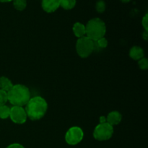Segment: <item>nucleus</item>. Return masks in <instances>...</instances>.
I'll return each mask as SVG.
<instances>
[{
    "instance_id": "obj_1",
    "label": "nucleus",
    "mask_w": 148,
    "mask_h": 148,
    "mask_svg": "<svg viewBox=\"0 0 148 148\" xmlns=\"http://www.w3.org/2000/svg\"><path fill=\"white\" fill-rule=\"evenodd\" d=\"M25 106L27 118L32 121L41 119L46 115L48 109L47 102L41 96H35L30 98Z\"/></svg>"
},
{
    "instance_id": "obj_2",
    "label": "nucleus",
    "mask_w": 148,
    "mask_h": 148,
    "mask_svg": "<svg viewBox=\"0 0 148 148\" xmlns=\"http://www.w3.org/2000/svg\"><path fill=\"white\" fill-rule=\"evenodd\" d=\"M8 101L12 106H25L30 99V92L27 86L16 84L7 92Z\"/></svg>"
},
{
    "instance_id": "obj_3",
    "label": "nucleus",
    "mask_w": 148,
    "mask_h": 148,
    "mask_svg": "<svg viewBox=\"0 0 148 148\" xmlns=\"http://www.w3.org/2000/svg\"><path fill=\"white\" fill-rule=\"evenodd\" d=\"M86 36L93 41L105 37L106 33V26L101 19L95 17L90 20L85 25Z\"/></svg>"
},
{
    "instance_id": "obj_4",
    "label": "nucleus",
    "mask_w": 148,
    "mask_h": 148,
    "mask_svg": "<svg viewBox=\"0 0 148 148\" xmlns=\"http://www.w3.org/2000/svg\"><path fill=\"white\" fill-rule=\"evenodd\" d=\"M95 50L94 41L87 36L78 38L76 43V51L81 58H88Z\"/></svg>"
},
{
    "instance_id": "obj_5",
    "label": "nucleus",
    "mask_w": 148,
    "mask_h": 148,
    "mask_svg": "<svg viewBox=\"0 0 148 148\" xmlns=\"http://www.w3.org/2000/svg\"><path fill=\"white\" fill-rule=\"evenodd\" d=\"M114 134V127L107 122L99 124L94 129L92 135L98 141H106L110 140Z\"/></svg>"
},
{
    "instance_id": "obj_6",
    "label": "nucleus",
    "mask_w": 148,
    "mask_h": 148,
    "mask_svg": "<svg viewBox=\"0 0 148 148\" xmlns=\"http://www.w3.org/2000/svg\"><path fill=\"white\" fill-rule=\"evenodd\" d=\"M84 137V132L80 127H72L65 134V141L69 145H77L80 143Z\"/></svg>"
},
{
    "instance_id": "obj_7",
    "label": "nucleus",
    "mask_w": 148,
    "mask_h": 148,
    "mask_svg": "<svg viewBox=\"0 0 148 148\" xmlns=\"http://www.w3.org/2000/svg\"><path fill=\"white\" fill-rule=\"evenodd\" d=\"M10 118L12 122L17 124H23L27 121V114L22 106H12L10 108Z\"/></svg>"
},
{
    "instance_id": "obj_8",
    "label": "nucleus",
    "mask_w": 148,
    "mask_h": 148,
    "mask_svg": "<svg viewBox=\"0 0 148 148\" xmlns=\"http://www.w3.org/2000/svg\"><path fill=\"white\" fill-rule=\"evenodd\" d=\"M41 7L46 12L52 13L60 7L59 0H42Z\"/></svg>"
},
{
    "instance_id": "obj_9",
    "label": "nucleus",
    "mask_w": 148,
    "mask_h": 148,
    "mask_svg": "<svg viewBox=\"0 0 148 148\" xmlns=\"http://www.w3.org/2000/svg\"><path fill=\"white\" fill-rule=\"evenodd\" d=\"M121 119H122V116L117 111H111L106 116V122L112 127L118 125L121 121Z\"/></svg>"
},
{
    "instance_id": "obj_10",
    "label": "nucleus",
    "mask_w": 148,
    "mask_h": 148,
    "mask_svg": "<svg viewBox=\"0 0 148 148\" xmlns=\"http://www.w3.org/2000/svg\"><path fill=\"white\" fill-rule=\"evenodd\" d=\"M130 56L133 60L139 61L145 57L144 49L138 46H134L130 50Z\"/></svg>"
},
{
    "instance_id": "obj_11",
    "label": "nucleus",
    "mask_w": 148,
    "mask_h": 148,
    "mask_svg": "<svg viewBox=\"0 0 148 148\" xmlns=\"http://www.w3.org/2000/svg\"><path fill=\"white\" fill-rule=\"evenodd\" d=\"M72 30H73L75 36L77 38H82L86 36L85 25L82 24V23H79V22L75 23L74 24L73 27H72Z\"/></svg>"
},
{
    "instance_id": "obj_12",
    "label": "nucleus",
    "mask_w": 148,
    "mask_h": 148,
    "mask_svg": "<svg viewBox=\"0 0 148 148\" xmlns=\"http://www.w3.org/2000/svg\"><path fill=\"white\" fill-rule=\"evenodd\" d=\"M13 83L12 81L7 77H0V90L8 92L13 86Z\"/></svg>"
},
{
    "instance_id": "obj_13",
    "label": "nucleus",
    "mask_w": 148,
    "mask_h": 148,
    "mask_svg": "<svg viewBox=\"0 0 148 148\" xmlns=\"http://www.w3.org/2000/svg\"><path fill=\"white\" fill-rule=\"evenodd\" d=\"M60 7L65 10H70L76 5V0H59Z\"/></svg>"
},
{
    "instance_id": "obj_14",
    "label": "nucleus",
    "mask_w": 148,
    "mask_h": 148,
    "mask_svg": "<svg viewBox=\"0 0 148 148\" xmlns=\"http://www.w3.org/2000/svg\"><path fill=\"white\" fill-rule=\"evenodd\" d=\"M13 7L18 11H23L27 7L26 0H12Z\"/></svg>"
},
{
    "instance_id": "obj_15",
    "label": "nucleus",
    "mask_w": 148,
    "mask_h": 148,
    "mask_svg": "<svg viewBox=\"0 0 148 148\" xmlns=\"http://www.w3.org/2000/svg\"><path fill=\"white\" fill-rule=\"evenodd\" d=\"M10 108L7 105H4L0 106V119H6L10 117Z\"/></svg>"
},
{
    "instance_id": "obj_16",
    "label": "nucleus",
    "mask_w": 148,
    "mask_h": 148,
    "mask_svg": "<svg viewBox=\"0 0 148 148\" xmlns=\"http://www.w3.org/2000/svg\"><path fill=\"white\" fill-rule=\"evenodd\" d=\"M94 45H95V49L96 47L99 49H105L108 46V40L105 37H103L97 40L96 41H94Z\"/></svg>"
},
{
    "instance_id": "obj_17",
    "label": "nucleus",
    "mask_w": 148,
    "mask_h": 148,
    "mask_svg": "<svg viewBox=\"0 0 148 148\" xmlns=\"http://www.w3.org/2000/svg\"><path fill=\"white\" fill-rule=\"evenodd\" d=\"M95 10L98 12L103 13L106 10V3L103 0H99L95 4Z\"/></svg>"
},
{
    "instance_id": "obj_18",
    "label": "nucleus",
    "mask_w": 148,
    "mask_h": 148,
    "mask_svg": "<svg viewBox=\"0 0 148 148\" xmlns=\"http://www.w3.org/2000/svg\"><path fill=\"white\" fill-rule=\"evenodd\" d=\"M7 101H8L7 92L2 90H0V106L6 105Z\"/></svg>"
},
{
    "instance_id": "obj_19",
    "label": "nucleus",
    "mask_w": 148,
    "mask_h": 148,
    "mask_svg": "<svg viewBox=\"0 0 148 148\" xmlns=\"http://www.w3.org/2000/svg\"><path fill=\"white\" fill-rule=\"evenodd\" d=\"M139 67L142 70H147L148 69V60L147 58L143 57L138 61Z\"/></svg>"
},
{
    "instance_id": "obj_20",
    "label": "nucleus",
    "mask_w": 148,
    "mask_h": 148,
    "mask_svg": "<svg viewBox=\"0 0 148 148\" xmlns=\"http://www.w3.org/2000/svg\"><path fill=\"white\" fill-rule=\"evenodd\" d=\"M142 25L143 27H144L145 30L148 31V14H146L143 17V20H142Z\"/></svg>"
},
{
    "instance_id": "obj_21",
    "label": "nucleus",
    "mask_w": 148,
    "mask_h": 148,
    "mask_svg": "<svg viewBox=\"0 0 148 148\" xmlns=\"http://www.w3.org/2000/svg\"><path fill=\"white\" fill-rule=\"evenodd\" d=\"M6 148H25V147L22 145L21 144H19V143H12V144L7 146Z\"/></svg>"
},
{
    "instance_id": "obj_22",
    "label": "nucleus",
    "mask_w": 148,
    "mask_h": 148,
    "mask_svg": "<svg viewBox=\"0 0 148 148\" xmlns=\"http://www.w3.org/2000/svg\"><path fill=\"white\" fill-rule=\"evenodd\" d=\"M142 36H143V38L145 40H147L148 38V31H147V30H144Z\"/></svg>"
},
{
    "instance_id": "obj_23",
    "label": "nucleus",
    "mask_w": 148,
    "mask_h": 148,
    "mask_svg": "<svg viewBox=\"0 0 148 148\" xmlns=\"http://www.w3.org/2000/svg\"><path fill=\"white\" fill-rule=\"evenodd\" d=\"M100 123L99 124H103V123L106 122V116H101L99 119Z\"/></svg>"
},
{
    "instance_id": "obj_24",
    "label": "nucleus",
    "mask_w": 148,
    "mask_h": 148,
    "mask_svg": "<svg viewBox=\"0 0 148 148\" xmlns=\"http://www.w3.org/2000/svg\"><path fill=\"white\" fill-rule=\"evenodd\" d=\"M12 1V0H0V2H10Z\"/></svg>"
},
{
    "instance_id": "obj_25",
    "label": "nucleus",
    "mask_w": 148,
    "mask_h": 148,
    "mask_svg": "<svg viewBox=\"0 0 148 148\" xmlns=\"http://www.w3.org/2000/svg\"><path fill=\"white\" fill-rule=\"evenodd\" d=\"M121 1L124 3H127V2H129V1H131V0H121Z\"/></svg>"
}]
</instances>
